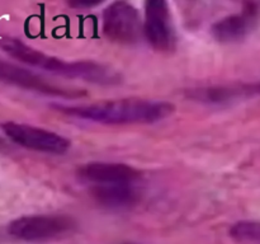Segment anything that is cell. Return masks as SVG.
<instances>
[{"label": "cell", "mask_w": 260, "mask_h": 244, "mask_svg": "<svg viewBox=\"0 0 260 244\" xmlns=\"http://www.w3.org/2000/svg\"><path fill=\"white\" fill-rule=\"evenodd\" d=\"M53 108L68 116L104 125L154 124L173 114L174 106L164 101L127 98L99 102L88 106L53 104Z\"/></svg>", "instance_id": "obj_1"}, {"label": "cell", "mask_w": 260, "mask_h": 244, "mask_svg": "<svg viewBox=\"0 0 260 244\" xmlns=\"http://www.w3.org/2000/svg\"><path fill=\"white\" fill-rule=\"evenodd\" d=\"M0 48L15 60L22 61L23 64L41 69V70L50 71V73L63 76V78L79 79V80L102 84V85L118 84L119 79H121L117 71L112 70L106 65L94 63V61L69 63V61L46 55L30 46H27L19 40H13V38L0 40Z\"/></svg>", "instance_id": "obj_2"}, {"label": "cell", "mask_w": 260, "mask_h": 244, "mask_svg": "<svg viewBox=\"0 0 260 244\" xmlns=\"http://www.w3.org/2000/svg\"><path fill=\"white\" fill-rule=\"evenodd\" d=\"M75 229V221L63 215L23 216L12 221L8 233L24 241H46L68 235Z\"/></svg>", "instance_id": "obj_3"}, {"label": "cell", "mask_w": 260, "mask_h": 244, "mask_svg": "<svg viewBox=\"0 0 260 244\" xmlns=\"http://www.w3.org/2000/svg\"><path fill=\"white\" fill-rule=\"evenodd\" d=\"M0 127L10 141L25 149L50 154H63L70 147V141L66 137L41 127L13 121L4 122Z\"/></svg>", "instance_id": "obj_4"}, {"label": "cell", "mask_w": 260, "mask_h": 244, "mask_svg": "<svg viewBox=\"0 0 260 244\" xmlns=\"http://www.w3.org/2000/svg\"><path fill=\"white\" fill-rule=\"evenodd\" d=\"M103 33L112 42L131 45L141 35V22L136 8L126 0H116L103 14Z\"/></svg>", "instance_id": "obj_5"}, {"label": "cell", "mask_w": 260, "mask_h": 244, "mask_svg": "<svg viewBox=\"0 0 260 244\" xmlns=\"http://www.w3.org/2000/svg\"><path fill=\"white\" fill-rule=\"evenodd\" d=\"M0 83L9 84L45 96L60 97V98H78L84 96L80 90H73V89L55 85L38 74L2 58H0Z\"/></svg>", "instance_id": "obj_6"}, {"label": "cell", "mask_w": 260, "mask_h": 244, "mask_svg": "<svg viewBox=\"0 0 260 244\" xmlns=\"http://www.w3.org/2000/svg\"><path fill=\"white\" fill-rule=\"evenodd\" d=\"M144 32L154 50L169 52L174 48L175 35L167 0H146Z\"/></svg>", "instance_id": "obj_7"}, {"label": "cell", "mask_w": 260, "mask_h": 244, "mask_svg": "<svg viewBox=\"0 0 260 244\" xmlns=\"http://www.w3.org/2000/svg\"><path fill=\"white\" fill-rule=\"evenodd\" d=\"M78 177L81 182L91 186L129 183L135 185L141 174L136 168L123 163L91 162L81 165L78 169Z\"/></svg>", "instance_id": "obj_8"}, {"label": "cell", "mask_w": 260, "mask_h": 244, "mask_svg": "<svg viewBox=\"0 0 260 244\" xmlns=\"http://www.w3.org/2000/svg\"><path fill=\"white\" fill-rule=\"evenodd\" d=\"M258 17L256 5L249 3L244 10L239 14L229 15L218 20L212 25V36L222 43H230L240 41L248 35Z\"/></svg>", "instance_id": "obj_9"}, {"label": "cell", "mask_w": 260, "mask_h": 244, "mask_svg": "<svg viewBox=\"0 0 260 244\" xmlns=\"http://www.w3.org/2000/svg\"><path fill=\"white\" fill-rule=\"evenodd\" d=\"M189 98L203 103H228L238 99L260 97V81L248 84H234V85L203 86V88L190 89L188 92Z\"/></svg>", "instance_id": "obj_10"}, {"label": "cell", "mask_w": 260, "mask_h": 244, "mask_svg": "<svg viewBox=\"0 0 260 244\" xmlns=\"http://www.w3.org/2000/svg\"><path fill=\"white\" fill-rule=\"evenodd\" d=\"M90 192L101 205L112 208L126 207L134 203L137 198L135 185L129 183L91 186Z\"/></svg>", "instance_id": "obj_11"}, {"label": "cell", "mask_w": 260, "mask_h": 244, "mask_svg": "<svg viewBox=\"0 0 260 244\" xmlns=\"http://www.w3.org/2000/svg\"><path fill=\"white\" fill-rule=\"evenodd\" d=\"M231 236L241 243L260 244L259 221H239L231 228Z\"/></svg>", "instance_id": "obj_12"}, {"label": "cell", "mask_w": 260, "mask_h": 244, "mask_svg": "<svg viewBox=\"0 0 260 244\" xmlns=\"http://www.w3.org/2000/svg\"><path fill=\"white\" fill-rule=\"evenodd\" d=\"M102 2H103V0H69V3H70L71 7L79 8V9H86V8H91Z\"/></svg>", "instance_id": "obj_13"}, {"label": "cell", "mask_w": 260, "mask_h": 244, "mask_svg": "<svg viewBox=\"0 0 260 244\" xmlns=\"http://www.w3.org/2000/svg\"><path fill=\"white\" fill-rule=\"evenodd\" d=\"M5 147H7V144H5V141L2 139V136H0V150H4Z\"/></svg>", "instance_id": "obj_14"}]
</instances>
